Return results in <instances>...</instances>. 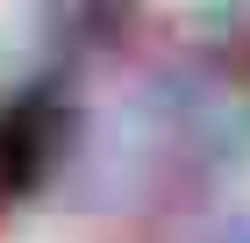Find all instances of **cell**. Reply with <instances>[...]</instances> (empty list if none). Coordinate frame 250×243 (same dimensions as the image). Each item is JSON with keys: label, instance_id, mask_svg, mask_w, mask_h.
<instances>
[{"label": "cell", "instance_id": "cell-1", "mask_svg": "<svg viewBox=\"0 0 250 243\" xmlns=\"http://www.w3.org/2000/svg\"><path fill=\"white\" fill-rule=\"evenodd\" d=\"M0 7H7V0H0Z\"/></svg>", "mask_w": 250, "mask_h": 243}]
</instances>
